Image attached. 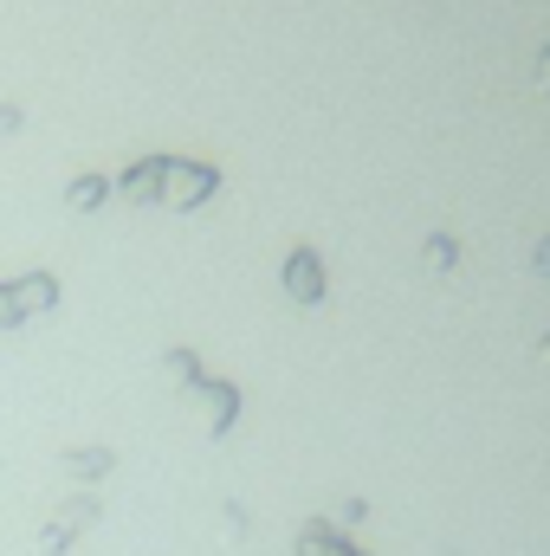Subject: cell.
<instances>
[{"label":"cell","instance_id":"1","mask_svg":"<svg viewBox=\"0 0 550 556\" xmlns=\"http://www.w3.org/2000/svg\"><path fill=\"white\" fill-rule=\"evenodd\" d=\"M52 304H59V278H52V273L13 278V285H0V330L26 324L33 311H52Z\"/></svg>","mask_w":550,"mask_h":556},{"label":"cell","instance_id":"2","mask_svg":"<svg viewBox=\"0 0 550 556\" xmlns=\"http://www.w3.org/2000/svg\"><path fill=\"white\" fill-rule=\"evenodd\" d=\"M214 188H221V175H214L208 162H168V175H162V194H168V207H201Z\"/></svg>","mask_w":550,"mask_h":556},{"label":"cell","instance_id":"3","mask_svg":"<svg viewBox=\"0 0 550 556\" xmlns=\"http://www.w3.org/2000/svg\"><path fill=\"white\" fill-rule=\"evenodd\" d=\"M91 518H98V498H72V505H65V518H52V525L39 531V551H46V556H65V551H72V538H78Z\"/></svg>","mask_w":550,"mask_h":556},{"label":"cell","instance_id":"4","mask_svg":"<svg viewBox=\"0 0 550 556\" xmlns=\"http://www.w3.org/2000/svg\"><path fill=\"white\" fill-rule=\"evenodd\" d=\"M285 291H291V304H317V298H324V260H317L311 247H298V253L285 260Z\"/></svg>","mask_w":550,"mask_h":556},{"label":"cell","instance_id":"5","mask_svg":"<svg viewBox=\"0 0 550 556\" xmlns=\"http://www.w3.org/2000/svg\"><path fill=\"white\" fill-rule=\"evenodd\" d=\"M201 395H208V427L227 433L234 415H240V389H234V382H201Z\"/></svg>","mask_w":550,"mask_h":556},{"label":"cell","instance_id":"6","mask_svg":"<svg viewBox=\"0 0 550 556\" xmlns=\"http://www.w3.org/2000/svg\"><path fill=\"white\" fill-rule=\"evenodd\" d=\"M298 556H363L350 538H337L330 525H304L298 531Z\"/></svg>","mask_w":550,"mask_h":556},{"label":"cell","instance_id":"7","mask_svg":"<svg viewBox=\"0 0 550 556\" xmlns=\"http://www.w3.org/2000/svg\"><path fill=\"white\" fill-rule=\"evenodd\" d=\"M162 175H168V162H137L130 175H124V201H162Z\"/></svg>","mask_w":550,"mask_h":556},{"label":"cell","instance_id":"8","mask_svg":"<svg viewBox=\"0 0 550 556\" xmlns=\"http://www.w3.org/2000/svg\"><path fill=\"white\" fill-rule=\"evenodd\" d=\"M104 194H111V181H104V175H78V181H72V194H65V201H72V207H78V214H91V207H104Z\"/></svg>","mask_w":550,"mask_h":556},{"label":"cell","instance_id":"9","mask_svg":"<svg viewBox=\"0 0 550 556\" xmlns=\"http://www.w3.org/2000/svg\"><path fill=\"white\" fill-rule=\"evenodd\" d=\"M65 472H78V479H98V472H111V446H91V453H65Z\"/></svg>","mask_w":550,"mask_h":556},{"label":"cell","instance_id":"10","mask_svg":"<svg viewBox=\"0 0 550 556\" xmlns=\"http://www.w3.org/2000/svg\"><path fill=\"white\" fill-rule=\"evenodd\" d=\"M453 260H460V247H453L447 233H434V240H427V266H434V273H453Z\"/></svg>","mask_w":550,"mask_h":556},{"label":"cell","instance_id":"11","mask_svg":"<svg viewBox=\"0 0 550 556\" xmlns=\"http://www.w3.org/2000/svg\"><path fill=\"white\" fill-rule=\"evenodd\" d=\"M168 376H175V382H195V389H201V369H195V356H188V350H168Z\"/></svg>","mask_w":550,"mask_h":556},{"label":"cell","instance_id":"12","mask_svg":"<svg viewBox=\"0 0 550 556\" xmlns=\"http://www.w3.org/2000/svg\"><path fill=\"white\" fill-rule=\"evenodd\" d=\"M532 273H538V278H550V233L538 240V247H532Z\"/></svg>","mask_w":550,"mask_h":556},{"label":"cell","instance_id":"13","mask_svg":"<svg viewBox=\"0 0 550 556\" xmlns=\"http://www.w3.org/2000/svg\"><path fill=\"white\" fill-rule=\"evenodd\" d=\"M538 91H545V98H550V46H545V52H538Z\"/></svg>","mask_w":550,"mask_h":556},{"label":"cell","instance_id":"14","mask_svg":"<svg viewBox=\"0 0 550 556\" xmlns=\"http://www.w3.org/2000/svg\"><path fill=\"white\" fill-rule=\"evenodd\" d=\"M545 350H550V337H545Z\"/></svg>","mask_w":550,"mask_h":556}]
</instances>
